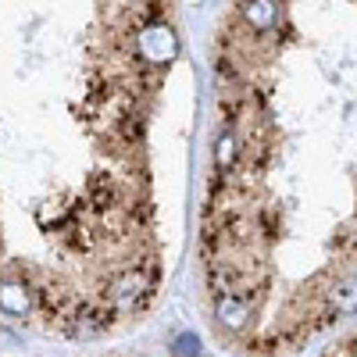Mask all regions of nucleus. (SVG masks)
Here are the masks:
<instances>
[{
    "label": "nucleus",
    "mask_w": 357,
    "mask_h": 357,
    "mask_svg": "<svg viewBox=\"0 0 357 357\" xmlns=\"http://www.w3.org/2000/svg\"><path fill=\"white\" fill-rule=\"evenodd\" d=\"M158 282H161V268H158V257L151 250L146 257L136 254L129 264H118L107 279H100L97 296H104L114 307V314H136L154 301Z\"/></svg>",
    "instance_id": "f257e3e1"
},
{
    "label": "nucleus",
    "mask_w": 357,
    "mask_h": 357,
    "mask_svg": "<svg viewBox=\"0 0 357 357\" xmlns=\"http://www.w3.org/2000/svg\"><path fill=\"white\" fill-rule=\"evenodd\" d=\"M132 57L139 65H146V68H161L165 72L178 57L175 29L165 18H154V22H146L143 29H136V33H132Z\"/></svg>",
    "instance_id": "f03ea898"
},
{
    "label": "nucleus",
    "mask_w": 357,
    "mask_h": 357,
    "mask_svg": "<svg viewBox=\"0 0 357 357\" xmlns=\"http://www.w3.org/2000/svg\"><path fill=\"white\" fill-rule=\"evenodd\" d=\"M215 321L229 336H243L257 321V301H250L247 289H222L215 293Z\"/></svg>",
    "instance_id": "7ed1b4c3"
},
{
    "label": "nucleus",
    "mask_w": 357,
    "mask_h": 357,
    "mask_svg": "<svg viewBox=\"0 0 357 357\" xmlns=\"http://www.w3.org/2000/svg\"><path fill=\"white\" fill-rule=\"evenodd\" d=\"M0 311L11 318H25L36 311V289L22 272L0 275Z\"/></svg>",
    "instance_id": "20e7f679"
},
{
    "label": "nucleus",
    "mask_w": 357,
    "mask_h": 357,
    "mask_svg": "<svg viewBox=\"0 0 357 357\" xmlns=\"http://www.w3.org/2000/svg\"><path fill=\"white\" fill-rule=\"evenodd\" d=\"M240 25L257 36H272L282 25V0H240Z\"/></svg>",
    "instance_id": "39448f33"
},
{
    "label": "nucleus",
    "mask_w": 357,
    "mask_h": 357,
    "mask_svg": "<svg viewBox=\"0 0 357 357\" xmlns=\"http://www.w3.org/2000/svg\"><path fill=\"white\" fill-rule=\"evenodd\" d=\"M325 314L329 318L357 314V275H343L325 289Z\"/></svg>",
    "instance_id": "423d86ee"
},
{
    "label": "nucleus",
    "mask_w": 357,
    "mask_h": 357,
    "mask_svg": "<svg viewBox=\"0 0 357 357\" xmlns=\"http://www.w3.org/2000/svg\"><path fill=\"white\" fill-rule=\"evenodd\" d=\"M240 158H243V139L236 132V126H225L215 139V172L229 175L232 168H240Z\"/></svg>",
    "instance_id": "0eeeda50"
},
{
    "label": "nucleus",
    "mask_w": 357,
    "mask_h": 357,
    "mask_svg": "<svg viewBox=\"0 0 357 357\" xmlns=\"http://www.w3.org/2000/svg\"><path fill=\"white\" fill-rule=\"evenodd\" d=\"M197 350H200V340L197 336H178L172 343V354H197Z\"/></svg>",
    "instance_id": "6e6552de"
}]
</instances>
